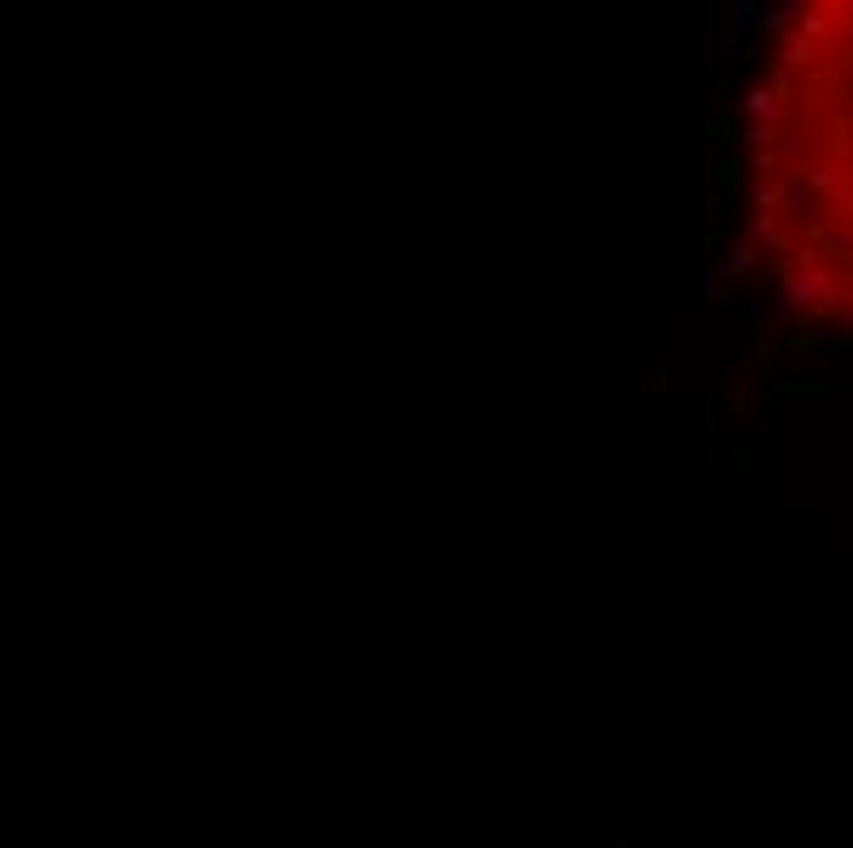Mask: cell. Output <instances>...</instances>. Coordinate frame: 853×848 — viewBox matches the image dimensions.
I'll use <instances>...</instances> for the list:
<instances>
[{
    "label": "cell",
    "mask_w": 853,
    "mask_h": 848,
    "mask_svg": "<svg viewBox=\"0 0 853 848\" xmlns=\"http://www.w3.org/2000/svg\"><path fill=\"white\" fill-rule=\"evenodd\" d=\"M761 231L799 305L853 319V5L789 25L761 89Z\"/></svg>",
    "instance_id": "1"
}]
</instances>
